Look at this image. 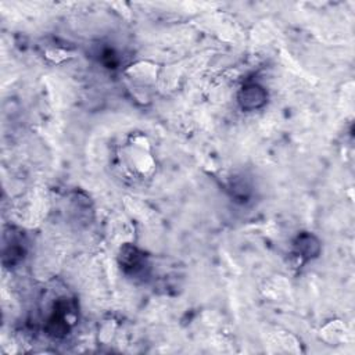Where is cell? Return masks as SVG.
Instances as JSON below:
<instances>
[{
    "mask_svg": "<svg viewBox=\"0 0 355 355\" xmlns=\"http://www.w3.org/2000/svg\"><path fill=\"white\" fill-rule=\"evenodd\" d=\"M268 101L266 89L258 82H247L237 93V103L244 111H255L262 108Z\"/></svg>",
    "mask_w": 355,
    "mask_h": 355,
    "instance_id": "cell-1",
    "label": "cell"
},
{
    "mask_svg": "<svg viewBox=\"0 0 355 355\" xmlns=\"http://www.w3.org/2000/svg\"><path fill=\"white\" fill-rule=\"evenodd\" d=\"M320 250H322L320 240L309 232L300 233L293 241L294 255L304 262L318 258L320 254Z\"/></svg>",
    "mask_w": 355,
    "mask_h": 355,
    "instance_id": "cell-2",
    "label": "cell"
},
{
    "mask_svg": "<svg viewBox=\"0 0 355 355\" xmlns=\"http://www.w3.org/2000/svg\"><path fill=\"white\" fill-rule=\"evenodd\" d=\"M144 263V255L135 245H123L119 251V265L126 272L136 273Z\"/></svg>",
    "mask_w": 355,
    "mask_h": 355,
    "instance_id": "cell-3",
    "label": "cell"
},
{
    "mask_svg": "<svg viewBox=\"0 0 355 355\" xmlns=\"http://www.w3.org/2000/svg\"><path fill=\"white\" fill-rule=\"evenodd\" d=\"M229 191L232 194V197L236 200V201H240V202H245L248 201V198L251 197V184L243 179L241 176L232 180L230 184H229Z\"/></svg>",
    "mask_w": 355,
    "mask_h": 355,
    "instance_id": "cell-4",
    "label": "cell"
}]
</instances>
